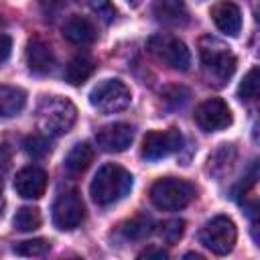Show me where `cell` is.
I'll list each match as a JSON object with an SVG mask.
<instances>
[{
    "instance_id": "2e32d148",
    "label": "cell",
    "mask_w": 260,
    "mask_h": 260,
    "mask_svg": "<svg viewBox=\"0 0 260 260\" xmlns=\"http://www.w3.org/2000/svg\"><path fill=\"white\" fill-rule=\"evenodd\" d=\"M63 37L73 45H89L95 41L98 32L89 18L85 16H71L63 24Z\"/></svg>"
},
{
    "instance_id": "cb8c5ba5",
    "label": "cell",
    "mask_w": 260,
    "mask_h": 260,
    "mask_svg": "<svg viewBox=\"0 0 260 260\" xmlns=\"http://www.w3.org/2000/svg\"><path fill=\"white\" fill-rule=\"evenodd\" d=\"M12 250L18 256H45L51 250V244L43 238H35V240H24V242L16 244Z\"/></svg>"
},
{
    "instance_id": "e0dca14e",
    "label": "cell",
    "mask_w": 260,
    "mask_h": 260,
    "mask_svg": "<svg viewBox=\"0 0 260 260\" xmlns=\"http://www.w3.org/2000/svg\"><path fill=\"white\" fill-rule=\"evenodd\" d=\"M93 146L87 144V142H77L73 144V148L65 154L63 158V169L69 173V175H81L87 171V167L93 162Z\"/></svg>"
},
{
    "instance_id": "9a60e30c",
    "label": "cell",
    "mask_w": 260,
    "mask_h": 260,
    "mask_svg": "<svg viewBox=\"0 0 260 260\" xmlns=\"http://www.w3.org/2000/svg\"><path fill=\"white\" fill-rule=\"evenodd\" d=\"M152 14L167 26H183L189 20L185 0H154Z\"/></svg>"
},
{
    "instance_id": "f546056e",
    "label": "cell",
    "mask_w": 260,
    "mask_h": 260,
    "mask_svg": "<svg viewBox=\"0 0 260 260\" xmlns=\"http://www.w3.org/2000/svg\"><path fill=\"white\" fill-rule=\"evenodd\" d=\"M169 254L162 250V248H146V250H142L140 254H138V258H167Z\"/></svg>"
},
{
    "instance_id": "5b68a950",
    "label": "cell",
    "mask_w": 260,
    "mask_h": 260,
    "mask_svg": "<svg viewBox=\"0 0 260 260\" xmlns=\"http://www.w3.org/2000/svg\"><path fill=\"white\" fill-rule=\"evenodd\" d=\"M132 102L128 85L120 79H104L89 91V104L102 114H118Z\"/></svg>"
},
{
    "instance_id": "7402d4cb",
    "label": "cell",
    "mask_w": 260,
    "mask_h": 260,
    "mask_svg": "<svg viewBox=\"0 0 260 260\" xmlns=\"http://www.w3.org/2000/svg\"><path fill=\"white\" fill-rule=\"evenodd\" d=\"M81 6H85L87 10H91L102 22L110 24L116 18V6L112 4V0H77Z\"/></svg>"
},
{
    "instance_id": "6da1fadb",
    "label": "cell",
    "mask_w": 260,
    "mask_h": 260,
    "mask_svg": "<svg viewBox=\"0 0 260 260\" xmlns=\"http://www.w3.org/2000/svg\"><path fill=\"white\" fill-rule=\"evenodd\" d=\"M199 57L203 73L213 85H223L236 71L238 59L232 49L215 37H203L199 41Z\"/></svg>"
},
{
    "instance_id": "8992f818",
    "label": "cell",
    "mask_w": 260,
    "mask_h": 260,
    "mask_svg": "<svg viewBox=\"0 0 260 260\" xmlns=\"http://www.w3.org/2000/svg\"><path fill=\"white\" fill-rule=\"evenodd\" d=\"M236 240H238V230L228 215L211 217L199 232V242L217 256L230 254L236 246Z\"/></svg>"
},
{
    "instance_id": "ffe728a7",
    "label": "cell",
    "mask_w": 260,
    "mask_h": 260,
    "mask_svg": "<svg viewBox=\"0 0 260 260\" xmlns=\"http://www.w3.org/2000/svg\"><path fill=\"white\" fill-rule=\"evenodd\" d=\"M41 211L37 207H20L12 219L14 228L18 232H32V230H39L41 228Z\"/></svg>"
},
{
    "instance_id": "4fadbf2b",
    "label": "cell",
    "mask_w": 260,
    "mask_h": 260,
    "mask_svg": "<svg viewBox=\"0 0 260 260\" xmlns=\"http://www.w3.org/2000/svg\"><path fill=\"white\" fill-rule=\"evenodd\" d=\"M26 65L37 75H47L55 67V55L43 39H30L26 45Z\"/></svg>"
},
{
    "instance_id": "d6986e66",
    "label": "cell",
    "mask_w": 260,
    "mask_h": 260,
    "mask_svg": "<svg viewBox=\"0 0 260 260\" xmlns=\"http://www.w3.org/2000/svg\"><path fill=\"white\" fill-rule=\"evenodd\" d=\"M93 69H95V65H93V61L89 57L77 55V57H73L67 63V67H65V79L71 85H81L83 81H87L91 77Z\"/></svg>"
},
{
    "instance_id": "9c48e42d",
    "label": "cell",
    "mask_w": 260,
    "mask_h": 260,
    "mask_svg": "<svg viewBox=\"0 0 260 260\" xmlns=\"http://www.w3.org/2000/svg\"><path fill=\"white\" fill-rule=\"evenodd\" d=\"M183 146V136L179 130L169 128V130H150L144 140H142V156L146 160H160L171 156L173 152L181 150Z\"/></svg>"
},
{
    "instance_id": "f1b7e54d",
    "label": "cell",
    "mask_w": 260,
    "mask_h": 260,
    "mask_svg": "<svg viewBox=\"0 0 260 260\" xmlns=\"http://www.w3.org/2000/svg\"><path fill=\"white\" fill-rule=\"evenodd\" d=\"M41 6H43V12L47 14V18H55V14L63 8V0H41Z\"/></svg>"
},
{
    "instance_id": "7c38bea8",
    "label": "cell",
    "mask_w": 260,
    "mask_h": 260,
    "mask_svg": "<svg viewBox=\"0 0 260 260\" xmlns=\"http://www.w3.org/2000/svg\"><path fill=\"white\" fill-rule=\"evenodd\" d=\"M47 189V173L37 167V165H28L24 169H20L16 173L14 179V191L24 197V199H39L45 195Z\"/></svg>"
},
{
    "instance_id": "4dcf8cb0",
    "label": "cell",
    "mask_w": 260,
    "mask_h": 260,
    "mask_svg": "<svg viewBox=\"0 0 260 260\" xmlns=\"http://www.w3.org/2000/svg\"><path fill=\"white\" fill-rule=\"evenodd\" d=\"M132 2H138V0H132Z\"/></svg>"
},
{
    "instance_id": "8fae6325",
    "label": "cell",
    "mask_w": 260,
    "mask_h": 260,
    "mask_svg": "<svg viewBox=\"0 0 260 260\" xmlns=\"http://www.w3.org/2000/svg\"><path fill=\"white\" fill-rule=\"evenodd\" d=\"M134 140V128L124 122L102 126L95 134V142L106 152H124Z\"/></svg>"
},
{
    "instance_id": "484cf974",
    "label": "cell",
    "mask_w": 260,
    "mask_h": 260,
    "mask_svg": "<svg viewBox=\"0 0 260 260\" xmlns=\"http://www.w3.org/2000/svg\"><path fill=\"white\" fill-rule=\"evenodd\" d=\"M24 150H26V154H30L32 158H41V156H45L47 152H49V142H47V138L45 136H28L26 140H24Z\"/></svg>"
},
{
    "instance_id": "44dd1931",
    "label": "cell",
    "mask_w": 260,
    "mask_h": 260,
    "mask_svg": "<svg viewBox=\"0 0 260 260\" xmlns=\"http://www.w3.org/2000/svg\"><path fill=\"white\" fill-rule=\"evenodd\" d=\"M122 234L128 240H144L146 236L152 234V221L146 215H136L122 225Z\"/></svg>"
},
{
    "instance_id": "4316f807",
    "label": "cell",
    "mask_w": 260,
    "mask_h": 260,
    "mask_svg": "<svg viewBox=\"0 0 260 260\" xmlns=\"http://www.w3.org/2000/svg\"><path fill=\"white\" fill-rule=\"evenodd\" d=\"M8 169H10V148L0 142V185H2Z\"/></svg>"
},
{
    "instance_id": "603a6c76",
    "label": "cell",
    "mask_w": 260,
    "mask_h": 260,
    "mask_svg": "<svg viewBox=\"0 0 260 260\" xmlns=\"http://www.w3.org/2000/svg\"><path fill=\"white\" fill-rule=\"evenodd\" d=\"M238 98L242 102H252L258 98V67H252L244 75V79L238 87Z\"/></svg>"
},
{
    "instance_id": "ac0fdd59",
    "label": "cell",
    "mask_w": 260,
    "mask_h": 260,
    "mask_svg": "<svg viewBox=\"0 0 260 260\" xmlns=\"http://www.w3.org/2000/svg\"><path fill=\"white\" fill-rule=\"evenodd\" d=\"M26 106V93L14 85H0V120L18 116Z\"/></svg>"
},
{
    "instance_id": "7a4b0ae2",
    "label": "cell",
    "mask_w": 260,
    "mask_h": 260,
    "mask_svg": "<svg viewBox=\"0 0 260 260\" xmlns=\"http://www.w3.org/2000/svg\"><path fill=\"white\" fill-rule=\"evenodd\" d=\"M132 189V175L114 162H108L98 169L91 185L89 195L98 205H112L124 199Z\"/></svg>"
},
{
    "instance_id": "30bf717a",
    "label": "cell",
    "mask_w": 260,
    "mask_h": 260,
    "mask_svg": "<svg viewBox=\"0 0 260 260\" xmlns=\"http://www.w3.org/2000/svg\"><path fill=\"white\" fill-rule=\"evenodd\" d=\"M195 122L205 132H219L232 124V110L219 98H209L195 108Z\"/></svg>"
},
{
    "instance_id": "3957f363",
    "label": "cell",
    "mask_w": 260,
    "mask_h": 260,
    "mask_svg": "<svg viewBox=\"0 0 260 260\" xmlns=\"http://www.w3.org/2000/svg\"><path fill=\"white\" fill-rule=\"evenodd\" d=\"M77 120V108L61 95H45L37 106V122L43 134L63 136L67 134Z\"/></svg>"
},
{
    "instance_id": "52a82bcc",
    "label": "cell",
    "mask_w": 260,
    "mask_h": 260,
    "mask_svg": "<svg viewBox=\"0 0 260 260\" xmlns=\"http://www.w3.org/2000/svg\"><path fill=\"white\" fill-rule=\"evenodd\" d=\"M148 49L150 53L162 61L167 67L177 69V71H187L191 67V51L187 49V45L173 37V35H154L148 39Z\"/></svg>"
},
{
    "instance_id": "83f0119b",
    "label": "cell",
    "mask_w": 260,
    "mask_h": 260,
    "mask_svg": "<svg viewBox=\"0 0 260 260\" xmlns=\"http://www.w3.org/2000/svg\"><path fill=\"white\" fill-rule=\"evenodd\" d=\"M10 53H12V39H10L8 35L0 32V67L8 61Z\"/></svg>"
},
{
    "instance_id": "277c9868",
    "label": "cell",
    "mask_w": 260,
    "mask_h": 260,
    "mask_svg": "<svg viewBox=\"0 0 260 260\" xmlns=\"http://www.w3.org/2000/svg\"><path fill=\"white\" fill-rule=\"evenodd\" d=\"M193 197H195V187L189 181L177 179V177L158 179L150 187V201L154 207L162 211L183 209L193 201Z\"/></svg>"
},
{
    "instance_id": "5bb4252c",
    "label": "cell",
    "mask_w": 260,
    "mask_h": 260,
    "mask_svg": "<svg viewBox=\"0 0 260 260\" xmlns=\"http://www.w3.org/2000/svg\"><path fill=\"white\" fill-rule=\"evenodd\" d=\"M211 18L215 26L228 37H238L242 30V12L234 2L225 0V2L215 4L211 10Z\"/></svg>"
},
{
    "instance_id": "ba28073f",
    "label": "cell",
    "mask_w": 260,
    "mask_h": 260,
    "mask_svg": "<svg viewBox=\"0 0 260 260\" xmlns=\"http://www.w3.org/2000/svg\"><path fill=\"white\" fill-rule=\"evenodd\" d=\"M85 217V207L77 191H63L53 203V223L59 230H75Z\"/></svg>"
},
{
    "instance_id": "d4e9b609",
    "label": "cell",
    "mask_w": 260,
    "mask_h": 260,
    "mask_svg": "<svg viewBox=\"0 0 260 260\" xmlns=\"http://www.w3.org/2000/svg\"><path fill=\"white\" fill-rule=\"evenodd\" d=\"M183 232H185V221H183V219H169V221H165V223L160 225L158 236H160L167 244H175V242L181 240Z\"/></svg>"
}]
</instances>
